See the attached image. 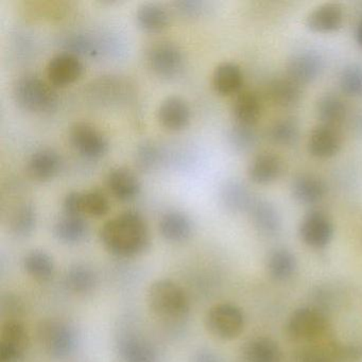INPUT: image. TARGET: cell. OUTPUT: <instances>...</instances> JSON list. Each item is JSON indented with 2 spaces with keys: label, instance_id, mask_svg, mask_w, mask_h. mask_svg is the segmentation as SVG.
<instances>
[{
  "label": "cell",
  "instance_id": "obj_41",
  "mask_svg": "<svg viewBox=\"0 0 362 362\" xmlns=\"http://www.w3.org/2000/svg\"><path fill=\"white\" fill-rule=\"evenodd\" d=\"M64 215L82 216V192H71L65 196L63 201Z\"/></svg>",
  "mask_w": 362,
  "mask_h": 362
},
{
  "label": "cell",
  "instance_id": "obj_8",
  "mask_svg": "<svg viewBox=\"0 0 362 362\" xmlns=\"http://www.w3.org/2000/svg\"><path fill=\"white\" fill-rule=\"evenodd\" d=\"M69 141L80 156L88 160H98L109 150L105 135L88 122H77L71 126Z\"/></svg>",
  "mask_w": 362,
  "mask_h": 362
},
{
  "label": "cell",
  "instance_id": "obj_39",
  "mask_svg": "<svg viewBox=\"0 0 362 362\" xmlns=\"http://www.w3.org/2000/svg\"><path fill=\"white\" fill-rule=\"evenodd\" d=\"M63 45L66 52L78 57H96L99 54L97 44L90 37L83 35H69L65 37Z\"/></svg>",
  "mask_w": 362,
  "mask_h": 362
},
{
  "label": "cell",
  "instance_id": "obj_33",
  "mask_svg": "<svg viewBox=\"0 0 362 362\" xmlns=\"http://www.w3.org/2000/svg\"><path fill=\"white\" fill-rule=\"evenodd\" d=\"M269 274L277 281H286L296 272V256L286 249H276L269 255Z\"/></svg>",
  "mask_w": 362,
  "mask_h": 362
},
{
  "label": "cell",
  "instance_id": "obj_32",
  "mask_svg": "<svg viewBox=\"0 0 362 362\" xmlns=\"http://www.w3.org/2000/svg\"><path fill=\"white\" fill-rule=\"evenodd\" d=\"M26 272L35 281H48L54 274V262L52 256L41 250L27 254L24 259Z\"/></svg>",
  "mask_w": 362,
  "mask_h": 362
},
{
  "label": "cell",
  "instance_id": "obj_7",
  "mask_svg": "<svg viewBox=\"0 0 362 362\" xmlns=\"http://www.w3.org/2000/svg\"><path fill=\"white\" fill-rule=\"evenodd\" d=\"M147 64L158 77H177L184 69L183 52L171 42H158L147 52Z\"/></svg>",
  "mask_w": 362,
  "mask_h": 362
},
{
  "label": "cell",
  "instance_id": "obj_42",
  "mask_svg": "<svg viewBox=\"0 0 362 362\" xmlns=\"http://www.w3.org/2000/svg\"><path fill=\"white\" fill-rule=\"evenodd\" d=\"M175 10L184 16H198L202 13L205 3L199 0H184L175 3Z\"/></svg>",
  "mask_w": 362,
  "mask_h": 362
},
{
  "label": "cell",
  "instance_id": "obj_6",
  "mask_svg": "<svg viewBox=\"0 0 362 362\" xmlns=\"http://www.w3.org/2000/svg\"><path fill=\"white\" fill-rule=\"evenodd\" d=\"M206 327L214 336L221 340L238 338L245 328V315L236 305L218 304L209 309Z\"/></svg>",
  "mask_w": 362,
  "mask_h": 362
},
{
  "label": "cell",
  "instance_id": "obj_36",
  "mask_svg": "<svg viewBox=\"0 0 362 362\" xmlns=\"http://www.w3.org/2000/svg\"><path fill=\"white\" fill-rule=\"evenodd\" d=\"M110 211L109 199L100 190L82 192V214L88 217L100 218Z\"/></svg>",
  "mask_w": 362,
  "mask_h": 362
},
{
  "label": "cell",
  "instance_id": "obj_21",
  "mask_svg": "<svg viewBox=\"0 0 362 362\" xmlns=\"http://www.w3.org/2000/svg\"><path fill=\"white\" fill-rule=\"evenodd\" d=\"M211 83L214 90L221 96L238 94L243 84V71L235 63H221L214 71Z\"/></svg>",
  "mask_w": 362,
  "mask_h": 362
},
{
  "label": "cell",
  "instance_id": "obj_3",
  "mask_svg": "<svg viewBox=\"0 0 362 362\" xmlns=\"http://www.w3.org/2000/svg\"><path fill=\"white\" fill-rule=\"evenodd\" d=\"M13 97L18 107L31 113L45 114L58 105L56 90L37 76L18 78L13 86Z\"/></svg>",
  "mask_w": 362,
  "mask_h": 362
},
{
  "label": "cell",
  "instance_id": "obj_14",
  "mask_svg": "<svg viewBox=\"0 0 362 362\" xmlns=\"http://www.w3.org/2000/svg\"><path fill=\"white\" fill-rule=\"evenodd\" d=\"M105 182L112 196L122 202L134 200L141 192V185L136 175L124 167L111 169Z\"/></svg>",
  "mask_w": 362,
  "mask_h": 362
},
{
  "label": "cell",
  "instance_id": "obj_27",
  "mask_svg": "<svg viewBox=\"0 0 362 362\" xmlns=\"http://www.w3.org/2000/svg\"><path fill=\"white\" fill-rule=\"evenodd\" d=\"M279 344L268 337L253 339L243 349L245 362H281Z\"/></svg>",
  "mask_w": 362,
  "mask_h": 362
},
{
  "label": "cell",
  "instance_id": "obj_20",
  "mask_svg": "<svg viewBox=\"0 0 362 362\" xmlns=\"http://www.w3.org/2000/svg\"><path fill=\"white\" fill-rule=\"evenodd\" d=\"M158 228L162 236L169 243H184L192 234V220L179 211H170L163 215Z\"/></svg>",
  "mask_w": 362,
  "mask_h": 362
},
{
  "label": "cell",
  "instance_id": "obj_31",
  "mask_svg": "<svg viewBox=\"0 0 362 362\" xmlns=\"http://www.w3.org/2000/svg\"><path fill=\"white\" fill-rule=\"evenodd\" d=\"M317 114L322 124L336 127L346 116V107L340 97L326 94L317 100Z\"/></svg>",
  "mask_w": 362,
  "mask_h": 362
},
{
  "label": "cell",
  "instance_id": "obj_25",
  "mask_svg": "<svg viewBox=\"0 0 362 362\" xmlns=\"http://www.w3.org/2000/svg\"><path fill=\"white\" fill-rule=\"evenodd\" d=\"M232 111L236 124L253 127L262 114V103L255 93L243 90L235 97Z\"/></svg>",
  "mask_w": 362,
  "mask_h": 362
},
{
  "label": "cell",
  "instance_id": "obj_12",
  "mask_svg": "<svg viewBox=\"0 0 362 362\" xmlns=\"http://www.w3.org/2000/svg\"><path fill=\"white\" fill-rule=\"evenodd\" d=\"M323 69V59L313 50L293 54L287 65V76L300 86L315 81Z\"/></svg>",
  "mask_w": 362,
  "mask_h": 362
},
{
  "label": "cell",
  "instance_id": "obj_2",
  "mask_svg": "<svg viewBox=\"0 0 362 362\" xmlns=\"http://www.w3.org/2000/svg\"><path fill=\"white\" fill-rule=\"evenodd\" d=\"M148 304L156 317L166 321L183 319L189 309L185 291L169 279H160L150 286Z\"/></svg>",
  "mask_w": 362,
  "mask_h": 362
},
{
  "label": "cell",
  "instance_id": "obj_44",
  "mask_svg": "<svg viewBox=\"0 0 362 362\" xmlns=\"http://www.w3.org/2000/svg\"><path fill=\"white\" fill-rule=\"evenodd\" d=\"M356 37H357L358 43H359V45L362 47V22L360 23L359 26H358Z\"/></svg>",
  "mask_w": 362,
  "mask_h": 362
},
{
  "label": "cell",
  "instance_id": "obj_37",
  "mask_svg": "<svg viewBox=\"0 0 362 362\" xmlns=\"http://www.w3.org/2000/svg\"><path fill=\"white\" fill-rule=\"evenodd\" d=\"M228 144L236 152H247L256 145L257 135L253 127L236 124L228 135Z\"/></svg>",
  "mask_w": 362,
  "mask_h": 362
},
{
  "label": "cell",
  "instance_id": "obj_28",
  "mask_svg": "<svg viewBox=\"0 0 362 362\" xmlns=\"http://www.w3.org/2000/svg\"><path fill=\"white\" fill-rule=\"evenodd\" d=\"M10 230L18 237L31 235L37 226V213L30 202H21L10 211L8 218Z\"/></svg>",
  "mask_w": 362,
  "mask_h": 362
},
{
  "label": "cell",
  "instance_id": "obj_5",
  "mask_svg": "<svg viewBox=\"0 0 362 362\" xmlns=\"http://www.w3.org/2000/svg\"><path fill=\"white\" fill-rule=\"evenodd\" d=\"M327 327V320L321 311L310 307H303L296 309L290 315L286 325V332L292 341L313 342L322 338Z\"/></svg>",
  "mask_w": 362,
  "mask_h": 362
},
{
  "label": "cell",
  "instance_id": "obj_17",
  "mask_svg": "<svg viewBox=\"0 0 362 362\" xmlns=\"http://www.w3.org/2000/svg\"><path fill=\"white\" fill-rule=\"evenodd\" d=\"M61 158L52 149L35 151L27 163L26 170L31 179L37 182H47L54 179L61 169Z\"/></svg>",
  "mask_w": 362,
  "mask_h": 362
},
{
  "label": "cell",
  "instance_id": "obj_23",
  "mask_svg": "<svg viewBox=\"0 0 362 362\" xmlns=\"http://www.w3.org/2000/svg\"><path fill=\"white\" fill-rule=\"evenodd\" d=\"M269 97L277 107H293L302 98V86L286 77L275 78L269 84Z\"/></svg>",
  "mask_w": 362,
  "mask_h": 362
},
{
  "label": "cell",
  "instance_id": "obj_15",
  "mask_svg": "<svg viewBox=\"0 0 362 362\" xmlns=\"http://www.w3.org/2000/svg\"><path fill=\"white\" fill-rule=\"evenodd\" d=\"M341 148V136L334 127L320 124L309 135L308 151L317 158H330Z\"/></svg>",
  "mask_w": 362,
  "mask_h": 362
},
{
  "label": "cell",
  "instance_id": "obj_1",
  "mask_svg": "<svg viewBox=\"0 0 362 362\" xmlns=\"http://www.w3.org/2000/svg\"><path fill=\"white\" fill-rule=\"evenodd\" d=\"M100 239L107 251L119 257H133L149 245V230L141 214L124 211L103 224Z\"/></svg>",
  "mask_w": 362,
  "mask_h": 362
},
{
  "label": "cell",
  "instance_id": "obj_13",
  "mask_svg": "<svg viewBox=\"0 0 362 362\" xmlns=\"http://www.w3.org/2000/svg\"><path fill=\"white\" fill-rule=\"evenodd\" d=\"M158 118L160 124L167 130L181 131L189 124L192 112L184 99L171 96L160 103Z\"/></svg>",
  "mask_w": 362,
  "mask_h": 362
},
{
  "label": "cell",
  "instance_id": "obj_18",
  "mask_svg": "<svg viewBox=\"0 0 362 362\" xmlns=\"http://www.w3.org/2000/svg\"><path fill=\"white\" fill-rule=\"evenodd\" d=\"M343 18L344 16L340 5L324 4L309 13L306 25L313 33H334L342 26Z\"/></svg>",
  "mask_w": 362,
  "mask_h": 362
},
{
  "label": "cell",
  "instance_id": "obj_35",
  "mask_svg": "<svg viewBox=\"0 0 362 362\" xmlns=\"http://www.w3.org/2000/svg\"><path fill=\"white\" fill-rule=\"evenodd\" d=\"M300 135L298 124L293 118H284L274 122L270 129V139L279 146L296 145Z\"/></svg>",
  "mask_w": 362,
  "mask_h": 362
},
{
  "label": "cell",
  "instance_id": "obj_30",
  "mask_svg": "<svg viewBox=\"0 0 362 362\" xmlns=\"http://www.w3.org/2000/svg\"><path fill=\"white\" fill-rule=\"evenodd\" d=\"M137 24L149 33H158L169 25V13L158 4H144L136 12Z\"/></svg>",
  "mask_w": 362,
  "mask_h": 362
},
{
  "label": "cell",
  "instance_id": "obj_43",
  "mask_svg": "<svg viewBox=\"0 0 362 362\" xmlns=\"http://www.w3.org/2000/svg\"><path fill=\"white\" fill-rule=\"evenodd\" d=\"M190 362H221L217 355L213 351H206V349H202V351H197L194 356H192Z\"/></svg>",
  "mask_w": 362,
  "mask_h": 362
},
{
  "label": "cell",
  "instance_id": "obj_38",
  "mask_svg": "<svg viewBox=\"0 0 362 362\" xmlns=\"http://www.w3.org/2000/svg\"><path fill=\"white\" fill-rule=\"evenodd\" d=\"M340 88L349 97L362 96V66L349 65L340 75Z\"/></svg>",
  "mask_w": 362,
  "mask_h": 362
},
{
  "label": "cell",
  "instance_id": "obj_19",
  "mask_svg": "<svg viewBox=\"0 0 362 362\" xmlns=\"http://www.w3.org/2000/svg\"><path fill=\"white\" fill-rule=\"evenodd\" d=\"M249 213L254 226L260 234L268 237L275 236L281 230V216L274 205L269 201L255 198Z\"/></svg>",
  "mask_w": 362,
  "mask_h": 362
},
{
  "label": "cell",
  "instance_id": "obj_16",
  "mask_svg": "<svg viewBox=\"0 0 362 362\" xmlns=\"http://www.w3.org/2000/svg\"><path fill=\"white\" fill-rule=\"evenodd\" d=\"M283 160L276 154H258L247 167V177L253 183L266 185L276 181L283 173Z\"/></svg>",
  "mask_w": 362,
  "mask_h": 362
},
{
  "label": "cell",
  "instance_id": "obj_10",
  "mask_svg": "<svg viewBox=\"0 0 362 362\" xmlns=\"http://www.w3.org/2000/svg\"><path fill=\"white\" fill-rule=\"evenodd\" d=\"M30 344V337L18 320H8L0 332V360L13 362L20 359Z\"/></svg>",
  "mask_w": 362,
  "mask_h": 362
},
{
  "label": "cell",
  "instance_id": "obj_34",
  "mask_svg": "<svg viewBox=\"0 0 362 362\" xmlns=\"http://www.w3.org/2000/svg\"><path fill=\"white\" fill-rule=\"evenodd\" d=\"M96 284V274L86 264H76L67 272V287L75 293H88L94 289Z\"/></svg>",
  "mask_w": 362,
  "mask_h": 362
},
{
  "label": "cell",
  "instance_id": "obj_40",
  "mask_svg": "<svg viewBox=\"0 0 362 362\" xmlns=\"http://www.w3.org/2000/svg\"><path fill=\"white\" fill-rule=\"evenodd\" d=\"M160 152L153 143H144L137 148L136 164L141 170L150 171L160 163Z\"/></svg>",
  "mask_w": 362,
  "mask_h": 362
},
{
  "label": "cell",
  "instance_id": "obj_11",
  "mask_svg": "<svg viewBox=\"0 0 362 362\" xmlns=\"http://www.w3.org/2000/svg\"><path fill=\"white\" fill-rule=\"evenodd\" d=\"M84 66L79 57L69 52H60L50 59L47 64V77L56 86H69L81 78Z\"/></svg>",
  "mask_w": 362,
  "mask_h": 362
},
{
  "label": "cell",
  "instance_id": "obj_29",
  "mask_svg": "<svg viewBox=\"0 0 362 362\" xmlns=\"http://www.w3.org/2000/svg\"><path fill=\"white\" fill-rule=\"evenodd\" d=\"M118 353L124 362H156L153 349L139 337H122L118 342Z\"/></svg>",
  "mask_w": 362,
  "mask_h": 362
},
{
  "label": "cell",
  "instance_id": "obj_26",
  "mask_svg": "<svg viewBox=\"0 0 362 362\" xmlns=\"http://www.w3.org/2000/svg\"><path fill=\"white\" fill-rule=\"evenodd\" d=\"M88 222L82 216L64 215L54 226V235L60 243L75 245L86 238Z\"/></svg>",
  "mask_w": 362,
  "mask_h": 362
},
{
  "label": "cell",
  "instance_id": "obj_22",
  "mask_svg": "<svg viewBox=\"0 0 362 362\" xmlns=\"http://www.w3.org/2000/svg\"><path fill=\"white\" fill-rule=\"evenodd\" d=\"M291 190L292 196L298 203L311 205L323 200L327 187L320 177L311 175H302L294 180Z\"/></svg>",
  "mask_w": 362,
  "mask_h": 362
},
{
  "label": "cell",
  "instance_id": "obj_9",
  "mask_svg": "<svg viewBox=\"0 0 362 362\" xmlns=\"http://www.w3.org/2000/svg\"><path fill=\"white\" fill-rule=\"evenodd\" d=\"M298 233L305 245L313 249H322L334 236V224L323 211H309L300 221Z\"/></svg>",
  "mask_w": 362,
  "mask_h": 362
},
{
  "label": "cell",
  "instance_id": "obj_24",
  "mask_svg": "<svg viewBox=\"0 0 362 362\" xmlns=\"http://www.w3.org/2000/svg\"><path fill=\"white\" fill-rule=\"evenodd\" d=\"M220 199L223 206L232 213L249 211L255 200L247 186L237 180H230L222 186Z\"/></svg>",
  "mask_w": 362,
  "mask_h": 362
},
{
  "label": "cell",
  "instance_id": "obj_4",
  "mask_svg": "<svg viewBox=\"0 0 362 362\" xmlns=\"http://www.w3.org/2000/svg\"><path fill=\"white\" fill-rule=\"evenodd\" d=\"M40 344L52 357L64 359L77 345L75 332L71 326L58 320H44L37 326Z\"/></svg>",
  "mask_w": 362,
  "mask_h": 362
}]
</instances>
